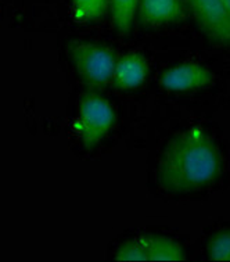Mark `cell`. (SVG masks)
<instances>
[{"label": "cell", "mask_w": 230, "mask_h": 262, "mask_svg": "<svg viewBox=\"0 0 230 262\" xmlns=\"http://www.w3.org/2000/svg\"><path fill=\"white\" fill-rule=\"evenodd\" d=\"M221 152L201 128H189L169 140L159 157L157 182L161 189L186 194L205 189L219 178Z\"/></svg>", "instance_id": "1"}, {"label": "cell", "mask_w": 230, "mask_h": 262, "mask_svg": "<svg viewBox=\"0 0 230 262\" xmlns=\"http://www.w3.org/2000/svg\"><path fill=\"white\" fill-rule=\"evenodd\" d=\"M68 53L82 82L90 89H103L112 81L117 53L99 43L71 40Z\"/></svg>", "instance_id": "2"}, {"label": "cell", "mask_w": 230, "mask_h": 262, "mask_svg": "<svg viewBox=\"0 0 230 262\" xmlns=\"http://www.w3.org/2000/svg\"><path fill=\"white\" fill-rule=\"evenodd\" d=\"M114 122L115 111L106 97L91 92L81 96L75 129L87 150L95 148L106 138Z\"/></svg>", "instance_id": "3"}, {"label": "cell", "mask_w": 230, "mask_h": 262, "mask_svg": "<svg viewBox=\"0 0 230 262\" xmlns=\"http://www.w3.org/2000/svg\"><path fill=\"white\" fill-rule=\"evenodd\" d=\"M202 32L212 40L230 45V17L221 0H183Z\"/></svg>", "instance_id": "4"}, {"label": "cell", "mask_w": 230, "mask_h": 262, "mask_svg": "<svg viewBox=\"0 0 230 262\" xmlns=\"http://www.w3.org/2000/svg\"><path fill=\"white\" fill-rule=\"evenodd\" d=\"M214 81L211 71L198 62L186 61L168 68L159 78V85L173 93L193 92L210 86Z\"/></svg>", "instance_id": "5"}, {"label": "cell", "mask_w": 230, "mask_h": 262, "mask_svg": "<svg viewBox=\"0 0 230 262\" xmlns=\"http://www.w3.org/2000/svg\"><path fill=\"white\" fill-rule=\"evenodd\" d=\"M149 75V62L143 54L126 53L117 60L111 83L118 91H130L143 85Z\"/></svg>", "instance_id": "6"}, {"label": "cell", "mask_w": 230, "mask_h": 262, "mask_svg": "<svg viewBox=\"0 0 230 262\" xmlns=\"http://www.w3.org/2000/svg\"><path fill=\"white\" fill-rule=\"evenodd\" d=\"M137 15L144 27L173 24L183 18V0H139Z\"/></svg>", "instance_id": "7"}, {"label": "cell", "mask_w": 230, "mask_h": 262, "mask_svg": "<svg viewBox=\"0 0 230 262\" xmlns=\"http://www.w3.org/2000/svg\"><path fill=\"white\" fill-rule=\"evenodd\" d=\"M147 250L149 261H185L186 253L180 244L173 238L159 234H143L142 236Z\"/></svg>", "instance_id": "8"}, {"label": "cell", "mask_w": 230, "mask_h": 262, "mask_svg": "<svg viewBox=\"0 0 230 262\" xmlns=\"http://www.w3.org/2000/svg\"><path fill=\"white\" fill-rule=\"evenodd\" d=\"M139 0H110L112 24L122 35H129L137 13Z\"/></svg>", "instance_id": "9"}, {"label": "cell", "mask_w": 230, "mask_h": 262, "mask_svg": "<svg viewBox=\"0 0 230 262\" xmlns=\"http://www.w3.org/2000/svg\"><path fill=\"white\" fill-rule=\"evenodd\" d=\"M74 15L78 21L86 23L99 19L106 14L110 0H72Z\"/></svg>", "instance_id": "10"}, {"label": "cell", "mask_w": 230, "mask_h": 262, "mask_svg": "<svg viewBox=\"0 0 230 262\" xmlns=\"http://www.w3.org/2000/svg\"><path fill=\"white\" fill-rule=\"evenodd\" d=\"M114 258L117 261H149V255H147V250L144 246V242L142 236L137 238H132L128 240L117 248L114 254Z\"/></svg>", "instance_id": "11"}, {"label": "cell", "mask_w": 230, "mask_h": 262, "mask_svg": "<svg viewBox=\"0 0 230 262\" xmlns=\"http://www.w3.org/2000/svg\"><path fill=\"white\" fill-rule=\"evenodd\" d=\"M208 257L212 261H230V230H221L208 243Z\"/></svg>", "instance_id": "12"}, {"label": "cell", "mask_w": 230, "mask_h": 262, "mask_svg": "<svg viewBox=\"0 0 230 262\" xmlns=\"http://www.w3.org/2000/svg\"><path fill=\"white\" fill-rule=\"evenodd\" d=\"M221 2H222V5H223V7H225L226 13H227L230 17V0H221Z\"/></svg>", "instance_id": "13"}]
</instances>
